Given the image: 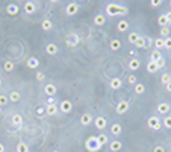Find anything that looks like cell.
Masks as SVG:
<instances>
[{
	"label": "cell",
	"instance_id": "obj_1",
	"mask_svg": "<svg viewBox=\"0 0 171 152\" xmlns=\"http://www.w3.org/2000/svg\"><path fill=\"white\" fill-rule=\"evenodd\" d=\"M85 146H86V149L89 152H97V151H100V148H102V145L97 141V137H89L86 140V143H85Z\"/></svg>",
	"mask_w": 171,
	"mask_h": 152
},
{
	"label": "cell",
	"instance_id": "obj_2",
	"mask_svg": "<svg viewBox=\"0 0 171 152\" xmlns=\"http://www.w3.org/2000/svg\"><path fill=\"white\" fill-rule=\"evenodd\" d=\"M65 43H67V46H70V47L77 46L79 44V35L77 34H68L65 37Z\"/></svg>",
	"mask_w": 171,
	"mask_h": 152
},
{
	"label": "cell",
	"instance_id": "obj_3",
	"mask_svg": "<svg viewBox=\"0 0 171 152\" xmlns=\"http://www.w3.org/2000/svg\"><path fill=\"white\" fill-rule=\"evenodd\" d=\"M147 125H148V128L153 129V131H159L160 129V120L156 117V116H151V117L148 119V122H147Z\"/></svg>",
	"mask_w": 171,
	"mask_h": 152
},
{
	"label": "cell",
	"instance_id": "obj_4",
	"mask_svg": "<svg viewBox=\"0 0 171 152\" xmlns=\"http://www.w3.org/2000/svg\"><path fill=\"white\" fill-rule=\"evenodd\" d=\"M106 12L109 14L111 17L120 15V5H117V3H109V5L106 6Z\"/></svg>",
	"mask_w": 171,
	"mask_h": 152
},
{
	"label": "cell",
	"instance_id": "obj_5",
	"mask_svg": "<svg viewBox=\"0 0 171 152\" xmlns=\"http://www.w3.org/2000/svg\"><path fill=\"white\" fill-rule=\"evenodd\" d=\"M127 110H129V103L126 101L118 102V105H117V108H115L117 114H124V113H127Z\"/></svg>",
	"mask_w": 171,
	"mask_h": 152
},
{
	"label": "cell",
	"instance_id": "obj_6",
	"mask_svg": "<svg viewBox=\"0 0 171 152\" xmlns=\"http://www.w3.org/2000/svg\"><path fill=\"white\" fill-rule=\"evenodd\" d=\"M77 11H79V6H77V3H68L67 9H65L67 15H74Z\"/></svg>",
	"mask_w": 171,
	"mask_h": 152
},
{
	"label": "cell",
	"instance_id": "obj_7",
	"mask_svg": "<svg viewBox=\"0 0 171 152\" xmlns=\"http://www.w3.org/2000/svg\"><path fill=\"white\" fill-rule=\"evenodd\" d=\"M106 119L105 117H97L95 120H94V125H95V128L97 129H105L106 128Z\"/></svg>",
	"mask_w": 171,
	"mask_h": 152
},
{
	"label": "cell",
	"instance_id": "obj_8",
	"mask_svg": "<svg viewBox=\"0 0 171 152\" xmlns=\"http://www.w3.org/2000/svg\"><path fill=\"white\" fill-rule=\"evenodd\" d=\"M71 110H73V103H71L70 101L61 102V111H62V113H70Z\"/></svg>",
	"mask_w": 171,
	"mask_h": 152
},
{
	"label": "cell",
	"instance_id": "obj_9",
	"mask_svg": "<svg viewBox=\"0 0 171 152\" xmlns=\"http://www.w3.org/2000/svg\"><path fill=\"white\" fill-rule=\"evenodd\" d=\"M109 148H111L112 152H118V151H121L123 145H121V141H120V140H114V141L109 143Z\"/></svg>",
	"mask_w": 171,
	"mask_h": 152
},
{
	"label": "cell",
	"instance_id": "obj_10",
	"mask_svg": "<svg viewBox=\"0 0 171 152\" xmlns=\"http://www.w3.org/2000/svg\"><path fill=\"white\" fill-rule=\"evenodd\" d=\"M133 46H136L138 49H144V47H148V46H147V38H146V37H141V35H139V38L136 40V43H135Z\"/></svg>",
	"mask_w": 171,
	"mask_h": 152
},
{
	"label": "cell",
	"instance_id": "obj_11",
	"mask_svg": "<svg viewBox=\"0 0 171 152\" xmlns=\"http://www.w3.org/2000/svg\"><path fill=\"white\" fill-rule=\"evenodd\" d=\"M35 9H37V6H35L33 2H26L24 3V12L26 14H33Z\"/></svg>",
	"mask_w": 171,
	"mask_h": 152
},
{
	"label": "cell",
	"instance_id": "obj_12",
	"mask_svg": "<svg viewBox=\"0 0 171 152\" xmlns=\"http://www.w3.org/2000/svg\"><path fill=\"white\" fill-rule=\"evenodd\" d=\"M44 91H46V94H49L50 97H53L56 94V87L53 84H47L46 87H44Z\"/></svg>",
	"mask_w": 171,
	"mask_h": 152
},
{
	"label": "cell",
	"instance_id": "obj_13",
	"mask_svg": "<svg viewBox=\"0 0 171 152\" xmlns=\"http://www.w3.org/2000/svg\"><path fill=\"white\" fill-rule=\"evenodd\" d=\"M109 85H111V88H114V90H118V88H121L123 82H121L120 78H114V79H111Z\"/></svg>",
	"mask_w": 171,
	"mask_h": 152
},
{
	"label": "cell",
	"instance_id": "obj_14",
	"mask_svg": "<svg viewBox=\"0 0 171 152\" xmlns=\"http://www.w3.org/2000/svg\"><path fill=\"white\" fill-rule=\"evenodd\" d=\"M46 52L49 53V55H56L58 53V46L56 44H53V43H50V44L46 46Z\"/></svg>",
	"mask_w": 171,
	"mask_h": 152
},
{
	"label": "cell",
	"instance_id": "obj_15",
	"mask_svg": "<svg viewBox=\"0 0 171 152\" xmlns=\"http://www.w3.org/2000/svg\"><path fill=\"white\" fill-rule=\"evenodd\" d=\"M139 66H141V62H139V59H136V58H132V59L129 61V69H130V70H138Z\"/></svg>",
	"mask_w": 171,
	"mask_h": 152
},
{
	"label": "cell",
	"instance_id": "obj_16",
	"mask_svg": "<svg viewBox=\"0 0 171 152\" xmlns=\"http://www.w3.org/2000/svg\"><path fill=\"white\" fill-rule=\"evenodd\" d=\"M12 123H14V126L20 128V126H21V123H23L21 116H20V114H14V116H12Z\"/></svg>",
	"mask_w": 171,
	"mask_h": 152
},
{
	"label": "cell",
	"instance_id": "obj_17",
	"mask_svg": "<svg viewBox=\"0 0 171 152\" xmlns=\"http://www.w3.org/2000/svg\"><path fill=\"white\" fill-rule=\"evenodd\" d=\"M158 111H159L160 114H167V113H170V105H168L167 102L158 105Z\"/></svg>",
	"mask_w": 171,
	"mask_h": 152
},
{
	"label": "cell",
	"instance_id": "obj_18",
	"mask_svg": "<svg viewBox=\"0 0 171 152\" xmlns=\"http://www.w3.org/2000/svg\"><path fill=\"white\" fill-rule=\"evenodd\" d=\"M93 122V117H91V114H83L82 116V119H80V123L83 125V126H88L89 123Z\"/></svg>",
	"mask_w": 171,
	"mask_h": 152
},
{
	"label": "cell",
	"instance_id": "obj_19",
	"mask_svg": "<svg viewBox=\"0 0 171 152\" xmlns=\"http://www.w3.org/2000/svg\"><path fill=\"white\" fill-rule=\"evenodd\" d=\"M111 132L114 134V136H120L121 134V125L120 123H114L111 126Z\"/></svg>",
	"mask_w": 171,
	"mask_h": 152
},
{
	"label": "cell",
	"instance_id": "obj_20",
	"mask_svg": "<svg viewBox=\"0 0 171 152\" xmlns=\"http://www.w3.org/2000/svg\"><path fill=\"white\" fill-rule=\"evenodd\" d=\"M109 47H111V50H118L120 47H121V41L120 40H112L111 43H109Z\"/></svg>",
	"mask_w": 171,
	"mask_h": 152
},
{
	"label": "cell",
	"instance_id": "obj_21",
	"mask_svg": "<svg viewBox=\"0 0 171 152\" xmlns=\"http://www.w3.org/2000/svg\"><path fill=\"white\" fill-rule=\"evenodd\" d=\"M94 23H95L97 26H103V24L106 23V19H105L102 14H97V15H95V19H94Z\"/></svg>",
	"mask_w": 171,
	"mask_h": 152
},
{
	"label": "cell",
	"instance_id": "obj_22",
	"mask_svg": "<svg viewBox=\"0 0 171 152\" xmlns=\"http://www.w3.org/2000/svg\"><path fill=\"white\" fill-rule=\"evenodd\" d=\"M147 70L150 71V73H155V71H158V64L155 61H148V64H147Z\"/></svg>",
	"mask_w": 171,
	"mask_h": 152
},
{
	"label": "cell",
	"instance_id": "obj_23",
	"mask_svg": "<svg viewBox=\"0 0 171 152\" xmlns=\"http://www.w3.org/2000/svg\"><path fill=\"white\" fill-rule=\"evenodd\" d=\"M117 28H118V31H120V32H126V31L129 29V21L121 20V21L118 23V26H117Z\"/></svg>",
	"mask_w": 171,
	"mask_h": 152
},
{
	"label": "cell",
	"instance_id": "obj_24",
	"mask_svg": "<svg viewBox=\"0 0 171 152\" xmlns=\"http://www.w3.org/2000/svg\"><path fill=\"white\" fill-rule=\"evenodd\" d=\"M38 66H40V61L37 58H29V61H28V67L29 69H37Z\"/></svg>",
	"mask_w": 171,
	"mask_h": 152
},
{
	"label": "cell",
	"instance_id": "obj_25",
	"mask_svg": "<svg viewBox=\"0 0 171 152\" xmlns=\"http://www.w3.org/2000/svg\"><path fill=\"white\" fill-rule=\"evenodd\" d=\"M17 152H29V146L26 145L24 141H20L18 145H17Z\"/></svg>",
	"mask_w": 171,
	"mask_h": 152
},
{
	"label": "cell",
	"instance_id": "obj_26",
	"mask_svg": "<svg viewBox=\"0 0 171 152\" xmlns=\"http://www.w3.org/2000/svg\"><path fill=\"white\" fill-rule=\"evenodd\" d=\"M46 113H47L49 116H55V114L58 113V106H56V105H47Z\"/></svg>",
	"mask_w": 171,
	"mask_h": 152
},
{
	"label": "cell",
	"instance_id": "obj_27",
	"mask_svg": "<svg viewBox=\"0 0 171 152\" xmlns=\"http://www.w3.org/2000/svg\"><path fill=\"white\" fill-rule=\"evenodd\" d=\"M6 11H8V14L15 15L17 12H18V6H17V5H12V3H11V5H8V9H6Z\"/></svg>",
	"mask_w": 171,
	"mask_h": 152
},
{
	"label": "cell",
	"instance_id": "obj_28",
	"mask_svg": "<svg viewBox=\"0 0 171 152\" xmlns=\"http://www.w3.org/2000/svg\"><path fill=\"white\" fill-rule=\"evenodd\" d=\"M20 97H21V96H20V93H18V91H12V93L9 94V97H8V99H9L11 102H18V101H20Z\"/></svg>",
	"mask_w": 171,
	"mask_h": 152
},
{
	"label": "cell",
	"instance_id": "obj_29",
	"mask_svg": "<svg viewBox=\"0 0 171 152\" xmlns=\"http://www.w3.org/2000/svg\"><path fill=\"white\" fill-rule=\"evenodd\" d=\"M158 23L162 26V28H165V26H168V24H170V23H168V20H167V15H165V14L159 17V19H158Z\"/></svg>",
	"mask_w": 171,
	"mask_h": 152
},
{
	"label": "cell",
	"instance_id": "obj_30",
	"mask_svg": "<svg viewBox=\"0 0 171 152\" xmlns=\"http://www.w3.org/2000/svg\"><path fill=\"white\" fill-rule=\"evenodd\" d=\"M160 82L164 84V85L170 84L171 82V75L170 73H164V75H162V78H160Z\"/></svg>",
	"mask_w": 171,
	"mask_h": 152
},
{
	"label": "cell",
	"instance_id": "obj_31",
	"mask_svg": "<svg viewBox=\"0 0 171 152\" xmlns=\"http://www.w3.org/2000/svg\"><path fill=\"white\" fill-rule=\"evenodd\" d=\"M41 26H42L44 31H50V29H52V21H50L49 19H46V20H42Z\"/></svg>",
	"mask_w": 171,
	"mask_h": 152
},
{
	"label": "cell",
	"instance_id": "obj_32",
	"mask_svg": "<svg viewBox=\"0 0 171 152\" xmlns=\"http://www.w3.org/2000/svg\"><path fill=\"white\" fill-rule=\"evenodd\" d=\"M138 38H139V34H136V32H132V34H129V43L135 44Z\"/></svg>",
	"mask_w": 171,
	"mask_h": 152
},
{
	"label": "cell",
	"instance_id": "obj_33",
	"mask_svg": "<svg viewBox=\"0 0 171 152\" xmlns=\"http://www.w3.org/2000/svg\"><path fill=\"white\" fill-rule=\"evenodd\" d=\"M97 141L103 146V145H106V143H107V137L105 136V134H98V136H97Z\"/></svg>",
	"mask_w": 171,
	"mask_h": 152
},
{
	"label": "cell",
	"instance_id": "obj_34",
	"mask_svg": "<svg viewBox=\"0 0 171 152\" xmlns=\"http://www.w3.org/2000/svg\"><path fill=\"white\" fill-rule=\"evenodd\" d=\"M160 58H162V55H160V52H159V50H153V52H151V61H155V62H156V61L160 59Z\"/></svg>",
	"mask_w": 171,
	"mask_h": 152
},
{
	"label": "cell",
	"instance_id": "obj_35",
	"mask_svg": "<svg viewBox=\"0 0 171 152\" xmlns=\"http://www.w3.org/2000/svg\"><path fill=\"white\" fill-rule=\"evenodd\" d=\"M144 90H146V87H144L142 84H136V85H135V93H136V94H142Z\"/></svg>",
	"mask_w": 171,
	"mask_h": 152
},
{
	"label": "cell",
	"instance_id": "obj_36",
	"mask_svg": "<svg viewBox=\"0 0 171 152\" xmlns=\"http://www.w3.org/2000/svg\"><path fill=\"white\" fill-rule=\"evenodd\" d=\"M3 69H5L6 71H12V70H14V62H12V61H6L5 66H3Z\"/></svg>",
	"mask_w": 171,
	"mask_h": 152
},
{
	"label": "cell",
	"instance_id": "obj_37",
	"mask_svg": "<svg viewBox=\"0 0 171 152\" xmlns=\"http://www.w3.org/2000/svg\"><path fill=\"white\" fill-rule=\"evenodd\" d=\"M155 46H156V50H160V49H164V40L159 38L155 41Z\"/></svg>",
	"mask_w": 171,
	"mask_h": 152
},
{
	"label": "cell",
	"instance_id": "obj_38",
	"mask_svg": "<svg viewBox=\"0 0 171 152\" xmlns=\"http://www.w3.org/2000/svg\"><path fill=\"white\" fill-rule=\"evenodd\" d=\"M160 35H162V37H168V35H170V26L162 28V29H160Z\"/></svg>",
	"mask_w": 171,
	"mask_h": 152
},
{
	"label": "cell",
	"instance_id": "obj_39",
	"mask_svg": "<svg viewBox=\"0 0 171 152\" xmlns=\"http://www.w3.org/2000/svg\"><path fill=\"white\" fill-rule=\"evenodd\" d=\"M8 101H9V99H8L5 94H0V106H5L8 103Z\"/></svg>",
	"mask_w": 171,
	"mask_h": 152
},
{
	"label": "cell",
	"instance_id": "obj_40",
	"mask_svg": "<svg viewBox=\"0 0 171 152\" xmlns=\"http://www.w3.org/2000/svg\"><path fill=\"white\" fill-rule=\"evenodd\" d=\"M164 126L168 128V129H171V117H165L164 119Z\"/></svg>",
	"mask_w": 171,
	"mask_h": 152
},
{
	"label": "cell",
	"instance_id": "obj_41",
	"mask_svg": "<svg viewBox=\"0 0 171 152\" xmlns=\"http://www.w3.org/2000/svg\"><path fill=\"white\" fill-rule=\"evenodd\" d=\"M164 49H171V38L164 40Z\"/></svg>",
	"mask_w": 171,
	"mask_h": 152
},
{
	"label": "cell",
	"instance_id": "obj_42",
	"mask_svg": "<svg viewBox=\"0 0 171 152\" xmlns=\"http://www.w3.org/2000/svg\"><path fill=\"white\" fill-rule=\"evenodd\" d=\"M156 64H158V69H162V67L165 66V59H164V58L158 59V61H156Z\"/></svg>",
	"mask_w": 171,
	"mask_h": 152
},
{
	"label": "cell",
	"instance_id": "obj_43",
	"mask_svg": "<svg viewBox=\"0 0 171 152\" xmlns=\"http://www.w3.org/2000/svg\"><path fill=\"white\" fill-rule=\"evenodd\" d=\"M120 14L121 15H126V14H129V9L126 6H120Z\"/></svg>",
	"mask_w": 171,
	"mask_h": 152
},
{
	"label": "cell",
	"instance_id": "obj_44",
	"mask_svg": "<svg viewBox=\"0 0 171 152\" xmlns=\"http://www.w3.org/2000/svg\"><path fill=\"white\" fill-rule=\"evenodd\" d=\"M160 5H162L160 0H151V6H160Z\"/></svg>",
	"mask_w": 171,
	"mask_h": 152
},
{
	"label": "cell",
	"instance_id": "obj_45",
	"mask_svg": "<svg viewBox=\"0 0 171 152\" xmlns=\"http://www.w3.org/2000/svg\"><path fill=\"white\" fill-rule=\"evenodd\" d=\"M153 152H165V149L162 148V146H156V148H155V151H153Z\"/></svg>",
	"mask_w": 171,
	"mask_h": 152
},
{
	"label": "cell",
	"instance_id": "obj_46",
	"mask_svg": "<svg viewBox=\"0 0 171 152\" xmlns=\"http://www.w3.org/2000/svg\"><path fill=\"white\" fill-rule=\"evenodd\" d=\"M129 82H130V84H135V82H136V78H135L133 75H130V76H129Z\"/></svg>",
	"mask_w": 171,
	"mask_h": 152
},
{
	"label": "cell",
	"instance_id": "obj_47",
	"mask_svg": "<svg viewBox=\"0 0 171 152\" xmlns=\"http://www.w3.org/2000/svg\"><path fill=\"white\" fill-rule=\"evenodd\" d=\"M47 105H55V99H53V97H49V99H47Z\"/></svg>",
	"mask_w": 171,
	"mask_h": 152
},
{
	"label": "cell",
	"instance_id": "obj_48",
	"mask_svg": "<svg viewBox=\"0 0 171 152\" xmlns=\"http://www.w3.org/2000/svg\"><path fill=\"white\" fill-rule=\"evenodd\" d=\"M37 79H38V81H42V79H44V73H38L37 75Z\"/></svg>",
	"mask_w": 171,
	"mask_h": 152
},
{
	"label": "cell",
	"instance_id": "obj_49",
	"mask_svg": "<svg viewBox=\"0 0 171 152\" xmlns=\"http://www.w3.org/2000/svg\"><path fill=\"white\" fill-rule=\"evenodd\" d=\"M46 113V108H38V114H44Z\"/></svg>",
	"mask_w": 171,
	"mask_h": 152
},
{
	"label": "cell",
	"instance_id": "obj_50",
	"mask_svg": "<svg viewBox=\"0 0 171 152\" xmlns=\"http://www.w3.org/2000/svg\"><path fill=\"white\" fill-rule=\"evenodd\" d=\"M165 88H167V91H171V82H170V84H167V85H165Z\"/></svg>",
	"mask_w": 171,
	"mask_h": 152
},
{
	"label": "cell",
	"instance_id": "obj_51",
	"mask_svg": "<svg viewBox=\"0 0 171 152\" xmlns=\"http://www.w3.org/2000/svg\"><path fill=\"white\" fill-rule=\"evenodd\" d=\"M0 152H5V146L2 145V143H0Z\"/></svg>",
	"mask_w": 171,
	"mask_h": 152
},
{
	"label": "cell",
	"instance_id": "obj_52",
	"mask_svg": "<svg viewBox=\"0 0 171 152\" xmlns=\"http://www.w3.org/2000/svg\"><path fill=\"white\" fill-rule=\"evenodd\" d=\"M0 113H2V106H0Z\"/></svg>",
	"mask_w": 171,
	"mask_h": 152
},
{
	"label": "cell",
	"instance_id": "obj_53",
	"mask_svg": "<svg viewBox=\"0 0 171 152\" xmlns=\"http://www.w3.org/2000/svg\"><path fill=\"white\" fill-rule=\"evenodd\" d=\"M53 152H59V151H53Z\"/></svg>",
	"mask_w": 171,
	"mask_h": 152
},
{
	"label": "cell",
	"instance_id": "obj_54",
	"mask_svg": "<svg viewBox=\"0 0 171 152\" xmlns=\"http://www.w3.org/2000/svg\"><path fill=\"white\" fill-rule=\"evenodd\" d=\"M0 85H2V81H0Z\"/></svg>",
	"mask_w": 171,
	"mask_h": 152
},
{
	"label": "cell",
	"instance_id": "obj_55",
	"mask_svg": "<svg viewBox=\"0 0 171 152\" xmlns=\"http://www.w3.org/2000/svg\"><path fill=\"white\" fill-rule=\"evenodd\" d=\"M170 5H171V2H170Z\"/></svg>",
	"mask_w": 171,
	"mask_h": 152
}]
</instances>
